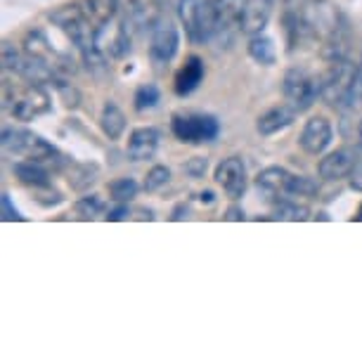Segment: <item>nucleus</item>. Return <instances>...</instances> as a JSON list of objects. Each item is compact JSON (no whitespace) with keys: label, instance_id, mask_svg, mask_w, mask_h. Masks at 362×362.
<instances>
[{"label":"nucleus","instance_id":"f257e3e1","mask_svg":"<svg viewBox=\"0 0 362 362\" xmlns=\"http://www.w3.org/2000/svg\"><path fill=\"white\" fill-rule=\"evenodd\" d=\"M322 100L334 109H348L362 100L360 93V66L348 59H334L329 62L322 76Z\"/></svg>","mask_w":362,"mask_h":362},{"label":"nucleus","instance_id":"f03ea898","mask_svg":"<svg viewBox=\"0 0 362 362\" xmlns=\"http://www.w3.org/2000/svg\"><path fill=\"white\" fill-rule=\"evenodd\" d=\"M300 22L310 36L325 43L346 38V19L332 0H305L300 8Z\"/></svg>","mask_w":362,"mask_h":362},{"label":"nucleus","instance_id":"7ed1b4c3","mask_svg":"<svg viewBox=\"0 0 362 362\" xmlns=\"http://www.w3.org/2000/svg\"><path fill=\"white\" fill-rule=\"evenodd\" d=\"M3 147L17 156H26V159L40 161V163H54L62 166L64 156L57 152V147L43 140L40 135L24 131V128H5L3 131Z\"/></svg>","mask_w":362,"mask_h":362},{"label":"nucleus","instance_id":"20e7f679","mask_svg":"<svg viewBox=\"0 0 362 362\" xmlns=\"http://www.w3.org/2000/svg\"><path fill=\"white\" fill-rule=\"evenodd\" d=\"M284 98L296 112H308L322 98V78L310 76L305 69H289L284 76Z\"/></svg>","mask_w":362,"mask_h":362},{"label":"nucleus","instance_id":"39448f33","mask_svg":"<svg viewBox=\"0 0 362 362\" xmlns=\"http://www.w3.org/2000/svg\"><path fill=\"white\" fill-rule=\"evenodd\" d=\"M173 135L180 142H189V145H199V142H211L218 138V121L214 116L204 114H177L173 116Z\"/></svg>","mask_w":362,"mask_h":362},{"label":"nucleus","instance_id":"423d86ee","mask_svg":"<svg viewBox=\"0 0 362 362\" xmlns=\"http://www.w3.org/2000/svg\"><path fill=\"white\" fill-rule=\"evenodd\" d=\"M159 0H119V22L133 36L142 29H154L159 22Z\"/></svg>","mask_w":362,"mask_h":362},{"label":"nucleus","instance_id":"0eeeda50","mask_svg":"<svg viewBox=\"0 0 362 362\" xmlns=\"http://www.w3.org/2000/svg\"><path fill=\"white\" fill-rule=\"evenodd\" d=\"M247 0H214L216 17H218V33L214 43L230 45L235 31H239V19H242V10Z\"/></svg>","mask_w":362,"mask_h":362},{"label":"nucleus","instance_id":"6e6552de","mask_svg":"<svg viewBox=\"0 0 362 362\" xmlns=\"http://www.w3.org/2000/svg\"><path fill=\"white\" fill-rule=\"evenodd\" d=\"M216 182L228 192L230 199H239L247 192V168L239 156L223 159L216 168Z\"/></svg>","mask_w":362,"mask_h":362},{"label":"nucleus","instance_id":"1a4fd4ad","mask_svg":"<svg viewBox=\"0 0 362 362\" xmlns=\"http://www.w3.org/2000/svg\"><path fill=\"white\" fill-rule=\"evenodd\" d=\"M12 102H15V105L10 107V112L19 121H31L50 109V98H47V93L43 90V86H38V83H29V88Z\"/></svg>","mask_w":362,"mask_h":362},{"label":"nucleus","instance_id":"9d476101","mask_svg":"<svg viewBox=\"0 0 362 362\" xmlns=\"http://www.w3.org/2000/svg\"><path fill=\"white\" fill-rule=\"evenodd\" d=\"M177 45H180V36L177 29L170 22H156L152 29V45H149V54L156 64H168L177 54Z\"/></svg>","mask_w":362,"mask_h":362},{"label":"nucleus","instance_id":"9b49d317","mask_svg":"<svg viewBox=\"0 0 362 362\" xmlns=\"http://www.w3.org/2000/svg\"><path fill=\"white\" fill-rule=\"evenodd\" d=\"M358 152L351 147L337 149V152L327 154L317 166V173L322 180H341V177H348L353 173V168L358 166Z\"/></svg>","mask_w":362,"mask_h":362},{"label":"nucleus","instance_id":"f8f14e48","mask_svg":"<svg viewBox=\"0 0 362 362\" xmlns=\"http://www.w3.org/2000/svg\"><path fill=\"white\" fill-rule=\"evenodd\" d=\"M332 124L322 116H315V119H310L308 124H305L303 133H300V149H303L305 154L310 156H317L322 154L327 147H329L332 142Z\"/></svg>","mask_w":362,"mask_h":362},{"label":"nucleus","instance_id":"ddd939ff","mask_svg":"<svg viewBox=\"0 0 362 362\" xmlns=\"http://www.w3.org/2000/svg\"><path fill=\"white\" fill-rule=\"evenodd\" d=\"M272 0H247L242 10V19H239V31L247 36H258L270 22Z\"/></svg>","mask_w":362,"mask_h":362},{"label":"nucleus","instance_id":"4468645a","mask_svg":"<svg viewBox=\"0 0 362 362\" xmlns=\"http://www.w3.org/2000/svg\"><path fill=\"white\" fill-rule=\"evenodd\" d=\"M159 131L156 128H138V131L131 133V140H128L126 154L131 161H147L156 154V147H159Z\"/></svg>","mask_w":362,"mask_h":362},{"label":"nucleus","instance_id":"2eb2a0df","mask_svg":"<svg viewBox=\"0 0 362 362\" xmlns=\"http://www.w3.org/2000/svg\"><path fill=\"white\" fill-rule=\"evenodd\" d=\"M293 116H296V109L293 107H272L265 114L258 116L256 131L261 135H275L293 124Z\"/></svg>","mask_w":362,"mask_h":362},{"label":"nucleus","instance_id":"dca6fc26","mask_svg":"<svg viewBox=\"0 0 362 362\" xmlns=\"http://www.w3.org/2000/svg\"><path fill=\"white\" fill-rule=\"evenodd\" d=\"M202 78H204V62L197 54H192L175 76V95H180V98L192 95L199 88Z\"/></svg>","mask_w":362,"mask_h":362},{"label":"nucleus","instance_id":"f3484780","mask_svg":"<svg viewBox=\"0 0 362 362\" xmlns=\"http://www.w3.org/2000/svg\"><path fill=\"white\" fill-rule=\"evenodd\" d=\"M12 173H15L19 180L24 182V185L29 187H36V189H45L50 187V175H47V170L40 166V161H17L15 166H12Z\"/></svg>","mask_w":362,"mask_h":362},{"label":"nucleus","instance_id":"a211bd4d","mask_svg":"<svg viewBox=\"0 0 362 362\" xmlns=\"http://www.w3.org/2000/svg\"><path fill=\"white\" fill-rule=\"evenodd\" d=\"M100 126H102V133H105L109 140H119L121 135H124L126 116H124V112H121L116 102H107V105H105V109H102V116H100Z\"/></svg>","mask_w":362,"mask_h":362},{"label":"nucleus","instance_id":"6ab92c4d","mask_svg":"<svg viewBox=\"0 0 362 362\" xmlns=\"http://www.w3.org/2000/svg\"><path fill=\"white\" fill-rule=\"evenodd\" d=\"M249 54L256 59L258 64H265V66H270V64H275V59H277V52H275V43L268 38V36H251L249 40Z\"/></svg>","mask_w":362,"mask_h":362},{"label":"nucleus","instance_id":"aec40b11","mask_svg":"<svg viewBox=\"0 0 362 362\" xmlns=\"http://www.w3.org/2000/svg\"><path fill=\"white\" fill-rule=\"evenodd\" d=\"M286 175H289V170H284V168H279V166H270V168H265L258 173L256 177V185L265 189V192H279L282 189L284 192V180H286Z\"/></svg>","mask_w":362,"mask_h":362},{"label":"nucleus","instance_id":"412c9836","mask_svg":"<svg viewBox=\"0 0 362 362\" xmlns=\"http://www.w3.org/2000/svg\"><path fill=\"white\" fill-rule=\"evenodd\" d=\"M284 192L286 194H293V197H313L317 194V182L310 180L305 175H286L284 180Z\"/></svg>","mask_w":362,"mask_h":362},{"label":"nucleus","instance_id":"4be33fe9","mask_svg":"<svg viewBox=\"0 0 362 362\" xmlns=\"http://www.w3.org/2000/svg\"><path fill=\"white\" fill-rule=\"evenodd\" d=\"M138 182L133 180V177H116L114 182H109V194H112L114 202L119 204H126L131 202L135 194H138Z\"/></svg>","mask_w":362,"mask_h":362},{"label":"nucleus","instance_id":"5701e85b","mask_svg":"<svg viewBox=\"0 0 362 362\" xmlns=\"http://www.w3.org/2000/svg\"><path fill=\"white\" fill-rule=\"evenodd\" d=\"M199 8L202 0H180L177 5V12H180V19L185 24V29L189 33V38H197V19H199Z\"/></svg>","mask_w":362,"mask_h":362},{"label":"nucleus","instance_id":"b1692460","mask_svg":"<svg viewBox=\"0 0 362 362\" xmlns=\"http://www.w3.org/2000/svg\"><path fill=\"white\" fill-rule=\"evenodd\" d=\"M95 180H98V166L95 163H78L69 173V185L74 189H86Z\"/></svg>","mask_w":362,"mask_h":362},{"label":"nucleus","instance_id":"393cba45","mask_svg":"<svg viewBox=\"0 0 362 362\" xmlns=\"http://www.w3.org/2000/svg\"><path fill=\"white\" fill-rule=\"evenodd\" d=\"M275 218H277V221L298 223V221H308L310 214H308V209H305V206H298V204H291V202H282L275 209Z\"/></svg>","mask_w":362,"mask_h":362},{"label":"nucleus","instance_id":"a878e982","mask_svg":"<svg viewBox=\"0 0 362 362\" xmlns=\"http://www.w3.org/2000/svg\"><path fill=\"white\" fill-rule=\"evenodd\" d=\"M156 102H159V88L152 83L138 88V93H135V109L138 112H147V109L156 107Z\"/></svg>","mask_w":362,"mask_h":362},{"label":"nucleus","instance_id":"bb28decb","mask_svg":"<svg viewBox=\"0 0 362 362\" xmlns=\"http://www.w3.org/2000/svg\"><path fill=\"white\" fill-rule=\"evenodd\" d=\"M102 211H105V202H102L98 194L83 197V199H78V202H76V214H78L81 218H86V221H90V218L100 216Z\"/></svg>","mask_w":362,"mask_h":362},{"label":"nucleus","instance_id":"cd10ccee","mask_svg":"<svg viewBox=\"0 0 362 362\" xmlns=\"http://www.w3.org/2000/svg\"><path fill=\"white\" fill-rule=\"evenodd\" d=\"M168 180H170V170L166 166H154L145 177V189L147 192H156V189H161Z\"/></svg>","mask_w":362,"mask_h":362},{"label":"nucleus","instance_id":"c85d7f7f","mask_svg":"<svg viewBox=\"0 0 362 362\" xmlns=\"http://www.w3.org/2000/svg\"><path fill=\"white\" fill-rule=\"evenodd\" d=\"M54 88H57V93H59V98L64 100V105L66 107H78V102H81V93L74 88L71 83H66V81H62V78H57L52 83Z\"/></svg>","mask_w":362,"mask_h":362},{"label":"nucleus","instance_id":"c756f323","mask_svg":"<svg viewBox=\"0 0 362 362\" xmlns=\"http://www.w3.org/2000/svg\"><path fill=\"white\" fill-rule=\"evenodd\" d=\"M182 170H185L189 177H202L206 173V159H204V156H194V159H189L185 166H182Z\"/></svg>","mask_w":362,"mask_h":362},{"label":"nucleus","instance_id":"7c9ffc66","mask_svg":"<svg viewBox=\"0 0 362 362\" xmlns=\"http://www.w3.org/2000/svg\"><path fill=\"white\" fill-rule=\"evenodd\" d=\"M3 218H5V221H24V216L19 214L15 206H12L8 194H3Z\"/></svg>","mask_w":362,"mask_h":362},{"label":"nucleus","instance_id":"2f4dec72","mask_svg":"<svg viewBox=\"0 0 362 362\" xmlns=\"http://www.w3.org/2000/svg\"><path fill=\"white\" fill-rule=\"evenodd\" d=\"M109 223H119V221H126L128 218V206L126 204H121V206H116L114 211H109V214L105 216Z\"/></svg>","mask_w":362,"mask_h":362},{"label":"nucleus","instance_id":"473e14b6","mask_svg":"<svg viewBox=\"0 0 362 362\" xmlns=\"http://www.w3.org/2000/svg\"><path fill=\"white\" fill-rule=\"evenodd\" d=\"M351 187L355 192H362V159L358 161V166H355L351 173Z\"/></svg>","mask_w":362,"mask_h":362},{"label":"nucleus","instance_id":"72a5a7b5","mask_svg":"<svg viewBox=\"0 0 362 362\" xmlns=\"http://www.w3.org/2000/svg\"><path fill=\"white\" fill-rule=\"evenodd\" d=\"M225 221H230V223H242V221H247V214H244L239 206H230L228 211H225Z\"/></svg>","mask_w":362,"mask_h":362},{"label":"nucleus","instance_id":"f704fd0d","mask_svg":"<svg viewBox=\"0 0 362 362\" xmlns=\"http://www.w3.org/2000/svg\"><path fill=\"white\" fill-rule=\"evenodd\" d=\"M187 214H189L187 204H177V206L173 209V216H170V221H185Z\"/></svg>","mask_w":362,"mask_h":362},{"label":"nucleus","instance_id":"c9c22d12","mask_svg":"<svg viewBox=\"0 0 362 362\" xmlns=\"http://www.w3.org/2000/svg\"><path fill=\"white\" fill-rule=\"evenodd\" d=\"M199 199H202V202H206V204H211V202L216 199V194L211 192V189H206V192H202V194H199Z\"/></svg>","mask_w":362,"mask_h":362},{"label":"nucleus","instance_id":"e433bc0d","mask_svg":"<svg viewBox=\"0 0 362 362\" xmlns=\"http://www.w3.org/2000/svg\"><path fill=\"white\" fill-rule=\"evenodd\" d=\"M355 221L362 223V204H360V209H358V216H355Z\"/></svg>","mask_w":362,"mask_h":362},{"label":"nucleus","instance_id":"4c0bfd02","mask_svg":"<svg viewBox=\"0 0 362 362\" xmlns=\"http://www.w3.org/2000/svg\"><path fill=\"white\" fill-rule=\"evenodd\" d=\"M358 133H360V152H362V121H360V128H358Z\"/></svg>","mask_w":362,"mask_h":362},{"label":"nucleus","instance_id":"58836bf2","mask_svg":"<svg viewBox=\"0 0 362 362\" xmlns=\"http://www.w3.org/2000/svg\"><path fill=\"white\" fill-rule=\"evenodd\" d=\"M360 93H362V62H360Z\"/></svg>","mask_w":362,"mask_h":362}]
</instances>
